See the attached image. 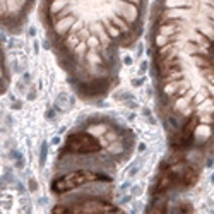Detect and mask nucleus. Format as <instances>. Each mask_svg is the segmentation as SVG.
Returning a JSON list of instances; mask_svg holds the SVG:
<instances>
[{
	"label": "nucleus",
	"instance_id": "1",
	"mask_svg": "<svg viewBox=\"0 0 214 214\" xmlns=\"http://www.w3.org/2000/svg\"><path fill=\"white\" fill-rule=\"evenodd\" d=\"M63 5H69V0H57V2H53L52 10H58V7H63Z\"/></svg>",
	"mask_w": 214,
	"mask_h": 214
},
{
	"label": "nucleus",
	"instance_id": "2",
	"mask_svg": "<svg viewBox=\"0 0 214 214\" xmlns=\"http://www.w3.org/2000/svg\"><path fill=\"white\" fill-rule=\"evenodd\" d=\"M69 24H72V19H70V17H67V19H63L62 22H60V24L57 26V29H58V31H62V29H63V28H67Z\"/></svg>",
	"mask_w": 214,
	"mask_h": 214
}]
</instances>
